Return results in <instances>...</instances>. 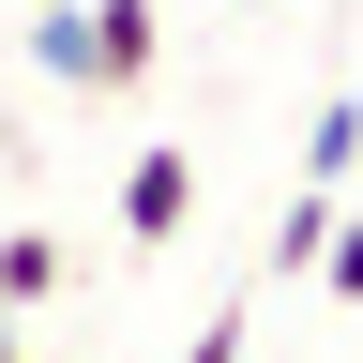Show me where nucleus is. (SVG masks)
<instances>
[{
	"instance_id": "nucleus-7",
	"label": "nucleus",
	"mask_w": 363,
	"mask_h": 363,
	"mask_svg": "<svg viewBox=\"0 0 363 363\" xmlns=\"http://www.w3.org/2000/svg\"><path fill=\"white\" fill-rule=\"evenodd\" d=\"M182 363H242V288H227V318H197V333H182Z\"/></svg>"
},
{
	"instance_id": "nucleus-1",
	"label": "nucleus",
	"mask_w": 363,
	"mask_h": 363,
	"mask_svg": "<svg viewBox=\"0 0 363 363\" xmlns=\"http://www.w3.org/2000/svg\"><path fill=\"white\" fill-rule=\"evenodd\" d=\"M30 61L61 91H152L167 16H152V0H45V16H30Z\"/></svg>"
},
{
	"instance_id": "nucleus-8",
	"label": "nucleus",
	"mask_w": 363,
	"mask_h": 363,
	"mask_svg": "<svg viewBox=\"0 0 363 363\" xmlns=\"http://www.w3.org/2000/svg\"><path fill=\"white\" fill-rule=\"evenodd\" d=\"M0 363H16V303H0Z\"/></svg>"
},
{
	"instance_id": "nucleus-4",
	"label": "nucleus",
	"mask_w": 363,
	"mask_h": 363,
	"mask_svg": "<svg viewBox=\"0 0 363 363\" xmlns=\"http://www.w3.org/2000/svg\"><path fill=\"white\" fill-rule=\"evenodd\" d=\"M76 288V257L45 242V227H16V242H0V303H61Z\"/></svg>"
},
{
	"instance_id": "nucleus-5",
	"label": "nucleus",
	"mask_w": 363,
	"mask_h": 363,
	"mask_svg": "<svg viewBox=\"0 0 363 363\" xmlns=\"http://www.w3.org/2000/svg\"><path fill=\"white\" fill-rule=\"evenodd\" d=\"M303 272H318L333 303H363V212H348V227H318V257H303Z\"/></svg>"
},
{
	"instance_id": "nucleus-6",
	"label": "nucleus",
	"mask_w": 363,
	"mask_h": 363,
	"mask_svg": "<svg viewBox=\"0 0 363 363\" xmlns=\"http://www.w3.org/2000/svg\"><path fill=\"white\" fill-rule=\"evenodd\" d=\"M318 227H333V197H318V182H303V197L272 212V272H303V257H318Z\"/></svg>"
},
{
	"instance_id": "nucleus-2",
	"label": "nucleus",
	"mask_w": 363,
	"mask_h": 363,
	"mask_svg": "<svg viewBox=\"0 0 363 363\" xmlns=\"http://www.w3.org/2000/svg\"><path fill=\"white\" fill-rule=\"evenodd\" d=\"M197 227V152H136L121 167V242H182Z\"/></svg>"
},
{
	"instance_id": "nucleus-3",
	"label": "nucleus",
	"mask_w": 363,
	"mask_h": 363,
	"mask_svg": "<svg viewBox=\"0 0 363 363\" xmlns=\"http://www.w3.org/2000/svg\"><path fill=\"white\" fill-rule=\"evenodd\" d=\"M348 167H363V91H318V121H303V182H318V197H348Z\"/></svg>"
}]
</instances>
